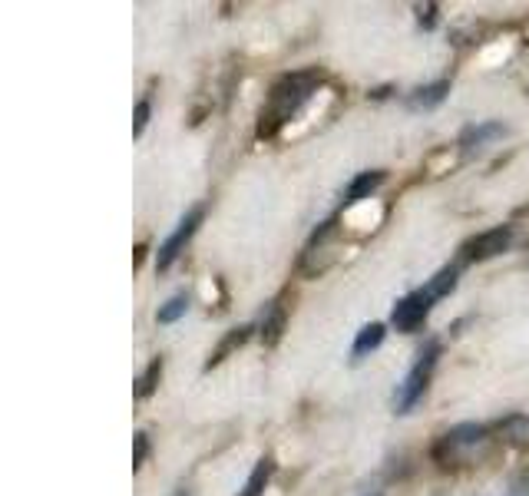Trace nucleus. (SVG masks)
Here are the masks:
<instances>
[{"instance_id":"f3484780","label":"nucleus","mask_w":529,"mask_h":496,"mask_svg":"<svg viewBox=\"0 0 529 496\" xmlns=\"http://www.w3.org/2000/svg\"><path fill=\"white\" fill-rule=\"evenodd\" d=\"M149 113H153V106H149V100H139V103H136V113H133V139H139V136L146 133Z\"/></svg>"},{"instance_id":"dca6fc26","label":"nucleus","mask_w":529,"mask_h":496,"mask_svg":"<svg viewBox=\"0 0 529 496\" xmlns=\"http://www.w3.org/2000/svg\"><path fill=\"white\" fill-rule=\"evenodd\" d=\"M282 331H285V308H272L265 315V325H262V341L272 348V344L282 341Z\"/></svg>"},{"instance_id":"a211bd4d","label":"nucleus","mask_w":529,"mask_h":496,"mask_svg":"<svg viewBox=\"0 0 529 496\" xmlns=\"http://www.w3.org/2000/svg\"><path fill=\"white\" fill-rule=\"evenodd\" d=\"M146 454H149V434L146 430H139V434L133 437V470L143 467Z\"/></svg>"},{"instance_id":"f257e3e1","label":"nucleus","mask_w":529,"mask_h":496,"mask_svg":"<svg viewBox=\"0 0 529 496\" xmlns=\"http://www.w3.org/2000/svg\"><path fill=\"white\" fill-rule=\"evenodd\" d=\"M315 83V73H288V77L278 80L262 106V116H258V136H275L308 103V96L315 93Z\"/></svg>"},{"instance_id":"7ed1b4c3","label":"nucleus","mask_w":529,"mask_h":496,"mask_svg":"<svg viewBox=\"0 0 529 496\" xmlns=\"http://www.w3.org/2000/svg\"><path fill=\"white\" fill-rule=\"evenodd\" d=\"M205 219V209L202 206H192L186 215L179 219V225L166 235V242L159 245V252H156V272H169L172 265H176V258L186 252V245L192 242V235L199 232V225Z\"/></svg>"},{"instance_id":"1a4fd4ad","label":"nucleus","mask_w":529,"mask_h":496,"mask_svg":"<svg viewBox=\"0 0 529 496\" xmlns=\"http://www.w3.org/2000/svg\"><path fill=\"white\" fill-rule=\"evenodd\" d=\"M384 338H387V325H384V321H371V325H364V328L358 331V338H354V348H351L354 361H361V358H367L371 351L381 348Z\"/></svg>"},{"instance_id":"9b49d317","label":"nucleus","mask_w":529,"mask_h":496,"mask_svg":"<svg viewBox=\"0 0 529 496\" xmlns=\"http://www.w3.org/2000/svg\"><path fill=\"white\" fill-rule=\"evenodd\" d=\"M447 93H450V80H434L427 86H417V90L410 93V106H414V110H434V106L447 100Z\"/></svg>"},{"instance_id":"39448f33","label":"nucleus","mask_w":529,"mask_h":496,"mask_svg":"<svg viewBox=\"0 0 529 496\" xmlns=\"http://www.w3.org/2000/svg\"><path fill=\"white\" fill-rule=\"evenodd\" d=\"M513 245V225H493L487 232H477L463 242V258L467 262H487V258L503 255Z\"/></svg>"},{"instance_id":"20e7f679","label":"nucleus","mask_w":529,"mask_h":496,"mask_svg":"<svg viewBox=\"0 0 529 496\" xmlns=\"http://www.w3.org/2000/svg\"><path fill=\"white\" fill-rule=\"evenodd\" d=\"M434 301H437V298L430 295L427 288L410 291V295H404V298L394 305V311H391V325H394L397 331H404V334H414V331L427 321L430 308H434Z\"/></svg>"},{"instance_id":"ddd939ff","label":"nucleus","mask_w":529,"mask_h":496,"mask_svg":"<svg viewBox=\"0 0 529 496\" xmlns=\"http://www.w3.org/2000/svg\"><path fill=\"white\" fill-rule=\"evenodd\" d=\"M457 282H460V268H457V265H444V268H440V272L427 282V291L440 301V298H447L453 288H457Z\"/></svg>"},{"instance_id":"f8f14e48","label":"nucleus","mask_w":529,"mask_h":496,"mask_svg":"<svg viewBox=\"0 0 529 496\" xmlns=\"http://www.w3.org/2000/svg\"><path fill=\"white\" fill-rule=\"evenodd\" d=\"M272 473H275V460L262 457L252 467V473H248V480H245V487L239 490V496H262L265 487H268V480H272Z\"/></svg>"},{"instance_id":"6ab92c4d","label":"nucleus","mask_w":529,"mask_h":496,"mask_svg":"<svg viewBox=\"0 0 529 496\" xmlns=\"http://www.w3.org/2000/svg\"><path fill=\"white\" fill-rule=\"evenodd\" d=\"M417 10H420V24H424V27L437 24V4H427V7H417Z\"/></svg>"},{"instance_id":"4468645a","label":"nucleus","mask_w":529,"mask_h":496,"mask_svg":"<svg viewBox=\"0 0 529 496\" xmlns=\"http://www.w3.org/2000/svg\"><path fill=\"white\" fill-rule=\"evenodd\" d=\"M159 377H163V358H153L146 364V371L139 374V381H136V397H139V401H146V397L156 394Z\"/></svg>"},{"instance_id":"f03ea898","label":"nucleus","mask_w":529,"mask_h":496,"mask_svg":"<svg viewBox=\"0 0 529 496\" xmlns=\"http://www.w3.org/2000/svg\"><path fill=\"white\" fill-rule=\"evenodd\" d=\"M437 358H440V344L437 341H430L427 348L417 354L414 368H410L404 381L397 384V394H394L397 414H410L420 401H424V394L430 387V377H434V368H437Z\"/></svg>"},{"instance_id":"6e6552de","label":"nucleus","mask_w":529,"mask_h":496,"mask_svg":"<svg viewBox=\"0 0 529 496\" xmlns=\"http://www.w3.org/2000/svg\"><path fill=\"white\" fill-rule=\"evenodd\" d=\"M487 440V427L483 424H457L453 430H447L444 437H440V447L437 450H470V447H477V444H483Z\"/></svg>"},{"instance_id":"9d476101","label":"nucleus","mask_w":529,"mask_h":496,"mask_svg":"<svg viewBox=\"0 0 529 496\" xmlns=\"http://www.w3.org/2000/svg\"><path fill=\"white\" fill-rule=\"evenodd\" d=\"M248 338H252V325H239V328H232V331L225 334V338L219 341V348H215V351L209 354V361H205V371H212L215 364H222L225 358H229L232 351H239Z\"/></svg>"},{"instance_id":"423d86ee","label":"nucleus","mask_w":529,"mask_h":496,"mask_svg":"<svg viewBox=\"0 0 529 496\" xmlns=\"http://www.w3.org/2000/svg\"><path fill=\"white\" fill-rule=\"evenodd\" d=\"M503 136H506V126L500 120L473 123L460 133V149H463V156H473V153H480V149H487L493 139H503Z\"/></svg>"},{"instance_id":"0eeeda50","label":"nucleus","mask_w":529,"mask_h":496,"mask_svg":"<svg viewBox=\"0 0 529 496\" xmlns=\"http://www.w3.org/2000/svg\"><path fill=\"white\" fill-rule=\"evenodd\" d=\"M384 179H387V172L384 169H367V172H358L351 182H348V189H344V206H358V202L364 199H371L377 189L384 186Z\"/></svg>"},{"instance_id":"aec40b11","label":"nucleus","mask_w":529,"mask_h":496,"mask_svg":"<svg viewBox=\"0 0 529 496\" xmlns=\"http://www.w3.org/2000/svg\"><path fill=\"white\" fill-rule=\"evenodd\" d=\"M172 496H192V493H189V487H176V490H172Z\"/></svg>"},{"instance_id":"2eb2a0df","label":"nucleus","mask_w":529,"mask_h":496,"mask_svg":"<svg viewBox=\"0 0 529 496\" xmlns=\"http://www.w3.org/2000/svg\"><path fill=\"white\" fill-rule=\"evenodd\" d=\"M186 311H189V295H172L166 305H159L156 321L159 325H176L179 318H186Z\"/></svg>"}]
</instances>
